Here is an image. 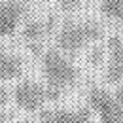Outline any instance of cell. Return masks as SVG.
Here are the masks:
<instances>
[{
  "instance_id": "obj_1",
  "label": "cell",
  "mask_w": 123,
  "mask_h": 123,
  "mask_svg": "<svg viewBox=\"0 0 123 123\" xmlns=\"http://www.w3.org/2000/svg\"><path fill=\"white\" fill-rule=\"evenodd\" d=\"M40 59H42V72L46 78L49 100H57L64 89L72 87L78 81L80 72L72 64V61L62 51H59L57 47L46 49Z\"/></svg>"
},
{
  "instance_id": "obj_2",
  "label": "cell",
  "mask_w": 123,
  "mask_h": 123,
  "mask_svg": "<svg viewBox=\"0 0 123 123\" xmlns=\"http://www.w3.org/2000/svg\"><path fill=\"white\" fill-rule=\"evenodd\" d=\"M104 36L102 25L97 21H74V19H64L62 25L57 31L55 44L57 49L62 51L66 57H74L89 44L98 42Z\"/></svg>"
},
{
  "instance_id": "obj_3",
  "label": "cell",
  "mask_w": 123,
  "mask_h": 123,
  "mask_svg": "<svg viewBox=\"0 0 123 123\" xmlns=\"http://www.w3.org/2000/svg\"><path fill=\"white\" fill-rule=\"evenodd\" d=\"M12 100L23 112H38L49 102L47 87L34 80H21L12 91Z\"/></svg>"
},
{
  "instance_id": "obj_4",
  "label": "cell",
  "mask_w": 123,
  "mask_h": 123,
  "mask_svg": "<svg viewBox=\"0 0 123 123\" xmlns=\"http://www.w3.org/2000/svg\"><path fill=\"white\" fill-rule=\"evenodd\" d=\"M87 106L100 117V123H123V104L102 87H89Z\"/></svg>"
},
{
  "instance_id": "obj_5",
  "label": "cell",
  "mask_w": 123,
  "mask_h": 123,
  "mask_svg": "<svg viewBox=\"0 0 123 123\" xmlns=\"http://www.w3.org/2000/svg\"><path fill=\"white\" fill-rule=\"evenodd\" d=\"M106 70L104 80L110 85H117L123 80V38L119 34H112L106 40Z\"/></svg>"
},
{
  "instance_id": "obj_6",
  "label": "cell",
  "mask_w": 123,
  "mask_h": 123,
  "mask_svg": "<svg viewBox=\"0 0 123 123\" xmlns=\"http://www.w3.org/2000/svg\"><path fill=\"white\" fill-rule=\"evenodd\" d=\"M23 15H25V2L0 0V38L13 34Z\"/></svg>"
},
{
  "instance_id": "obj_7",
  "label": "cell",
  "mask_w": 123,
  "mask_h": 123,
  "mask_svg": "<svg viewBox=\"0 0 123 123\" xmlns=\"http://www.w3.org/2000/svg\"><path fill=\"white\" fill-rule=\"evenodd\" d=\"M23 72H25V59L17 53L6 51V47H0V81L19 80Z\"/></svg>"
},
{
  "instance_id": "obj_8",
  "label": "cell",
  "mask_w": 123,
  "mask_h": 123,
  "mask_svg": "<svg viewBox=\"0 0 123 123\" xmlns=\"http://www.w3.org/2000/svg\"><path fill=\"white\" fill-rule=\"evenodd\" d=\"M47 112L53 123H93V116H95L89 106H81L78 110L59 108V110H47Z\"/></svg>"
},
{
  "instance_id": "obj_9",
  "label": "cell",
  "mask_w": 123,
  "mask_h": 123,
  "mask_svg": "<svg viewBox=\"0 0 123 123\" xmlns=\"http://www.w3.org/2000/svg\"><path fill=\"white\" fill-rule=\"evenodd\" d=\"M47 34H49V32H47V29H46V23H44V21H38V19L29 21V23L23 27V31H21V36H23V40H25L27 44L42 42Z\"/></svg>"
},
{
  "instance_id": "obj_10",
  "label": "cell",
  "mask_w": 123,
  "mask_h": 123,
  "mask_svg": "<svg viewBox=\"0 0 123 123\" xmlns=\"http://www.w3.org/2000/svg\"><path fill=\"white\" fill-rule=\"evenodd\" d=\"M98 10H100V15L123 23V0H102Z\"/></svg>"
},
{
  "instance_id": "obj_11",
  "label": "cell",
  "mask_w": 123,
  "mask_h": 123,
  "mask_svg": "<svg viewBox=\"0 0 123 123\" xmlns=\"http://www.w3.org/2000/svg\"><path fill=\"white\" fill-rule=\"evenodd\" d=\"M104 61H106V46L95 44L87 51V62L91 64L93 68H98L100 64H104Z\"/></svg>"
},
{
  "instance_id": "obj_12",
  "label": "cell",
  "mask_w": 123,
  "mask_h": 123,
  "mask_svg": "<svg viewBox=\"0 0 123 123\" xmlns=\"http://www.w3.org/2000/svg\"><path fill=\"white\" fill-rule=\"evenodd\" d=\"M80 6H81V0H59V8L66 13H72V12L80 10Z\"/></svg>"
},
{
  "instance_id": "obj_13",
  "label": "cell",
  "mask_w": 123,
  "mask_h": 123,
  "mask_svg": "<svg viewBox=\"0 0 123 123\" xmlns=\"http://www.w3.org/2000/svg\"><path fill=\"white\" fill-rule=\"evenodd\" d=\"M12 100V91L4 85H0V110H6V106Z\"/></svg>"
},
{
  "instance_id": "obj_14",
  "label": "cell",
  "mask_w": 123,
  "mask_h": 123,
  "mask_svg": "<svg viewBox=\"0 0 123 123\" xmlns=\"http://www.w3.org/2000/svg\"><path fill=\"white\" fill-rule=\"evenodd\" d=\"M114 97L117 98V102H121L123 104V80L117 83V87H116V93H114Z\"/></svg>"
},
{
  "instance_id": "obj_15",
  "label": "cell",
  "mask_w": 123,
  "mask_h": 123,
  "mask_svg": "<svg viewBox=\"0 0 123 123\" xmlns=\"http://www.w3.org/2000/svg\"><path fill=\"white\" fill-rule=\"evenodd\" d=\"M12 121V114L6 110H0V123H10Z\"/></svg>"
},
{
  "instance_id": "obj_16",
  "label": "cell",
  "mask_w": 123,
  "mask_h": 123,
  "mask_svg": "<svg viewBox=\"0 0 123 123\" xmlns=\"http://www.w3.org/2000/svg\"><path fill=\"white\" fill-rule=\"evenodd\" d=\"M38 123H53V121H51V117H49V112H47V110H46V112H42Z\"/></svg>"
},
{
  "instance_id": "obj_17",
  "label": "cell",
  "mask_w": 123,
  "mask_h": 123,
  "mask_svg": "<svg viewBox=\"0 0 123 123\" xmlns=\"http://www.w3.org/2000/svg\"><path fill=\"white\" fill-rule=\"evenodd\" d=\"M21 2H27V0H21Z\"/></svg>"
}]
</instances>
